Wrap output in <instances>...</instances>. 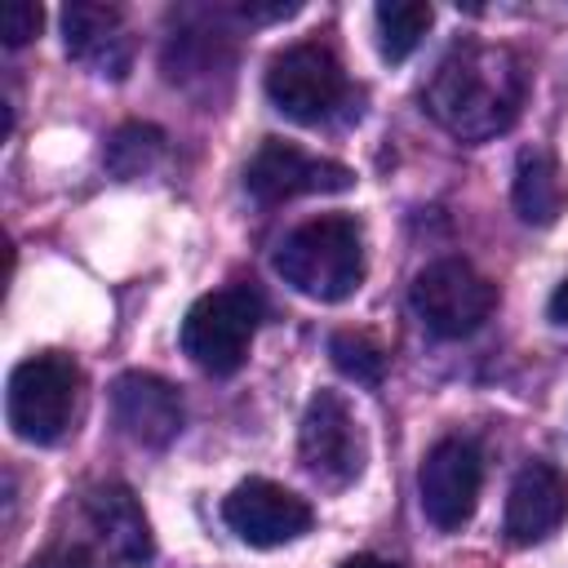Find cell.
<instances>
[{
  "mask_svg": "<svg viewBox=\"0 0 568 568\" xmlns=\"http://www.w3.org/2000/svg\"><path fill=\"white\" fill-rule=\"evenodd\" d=\"M568 515V475L550 462H528L506 493V537L515 546L546 541Z\"/></svg>",
  "mask_w": 568,
  "mask_h": 568,
  "instance_id": "13",
  "label": "cell"
},
{
  "mask_svg": "<svg viewBox=\"0 0 568 568\" xmlns=\"http://www.w3.org/2000/svg\"><path fill=\"white\" fill-rule=\"evenodd\" d=\"M297 9H302L297 0H288V4H253V0H248V4H240V13H244L248 22H275V18H293Z\"/></svg>",
  "mask_w": 568,
  "mask_h": 568,
  "instance_id": "19",
  "label": "cell"
},
{
  "mask_svg": "<svg viewBox=\"0 0 568 568\" xmlns=\"http://www.w3.org/2000/svg\"><path fill=\"white\" fill-rule=\"evenodd\" d=\"M257 320H262V297L248 284L213 288V293H204L186 311V320H182V351L204 373L226 377V373H235L248 359Z\"/></svg>",
  "mask_w": 568,
  "mask_h": 568,
  "instance_id": "4",
  "label": "cell"
},
{
  "mask_svg": "<svg viewBox=\"0 0 568 568\" xmlns=\"http://www.w3.org/2000/svg\"><path fill=\"white\" fill-rule=\"evenodd\" d=\"M342 568H395V564H386V559H377V555H355V559H346Z\"/></svg>",
  "mask_w": 568,
  "mask_h": 568,
  "instance_id": "21",
  "label": "cell"
},
{
  "mask_svg": "<svg viewBox=\"0 0 568 568\" xmlns=\"http://www.w3.org/2000/svg\"><path fill=\"white\" fill-rule=\"evenodd\" d=\"M479 488H484V457L462 435L439 439L417 470L422 510L439 532H457L462 524H470L479 506Z\"/></svg>",
  "mask_w": 568,
  "mask_h": 568,
  "instance_id": "9",
  "label": "cell"
},
{
  "mask_svg": "<svg viewBox=\"0 0 568 568\" xmlns=\"http://www.w3.org/2000/svg\"><path fill=\"white\" fill-rule=\"evenodd\" d=\"M266 98L275 102V111H284L297 124H320L328 120L342 98H346V71L337 62V53L320 40H302L288 44L271 58L266 67Z\"/></svg>",
  "mask_w": 568,
  "mask_h": 568,
  "instance_id": "6",
  "label": "cell"
},
{
  "mask_svg": "<svg viewBox=\"0 0 568 568\" xmlns=\"http://www.w3.org/2000/svg\"><path fill=\"white\" fill-rule=\"evenodd\" d=\"M62 40H67V53L102 80H124L133 67V36L115 4L71 0L62 9Z\"/></svg>",
  "mask_w": 568,
  "mask_h": 568,
  "instance_id": "11",
  "label": "cell"
},
{
  "mask_svg": "<svg viewBox=\"0 0 568 568\" xmlns=\"http://www.w3.org/2000/svg\"><path fill=\"white\" fill-rule=\"evenodd\" d=\"M222 519L240 541L271 550V546H288L302 532H311L315 510L306 497H297L293 488H284L275 479H244L226 493Z\"/></svg>",
  "mask_w": 568,
  "mask_h": 568,
  "instance_id": "10",
  "label": "cell"
},
{
  "mask_svg": "<svg viewBox=\"0 0 568 568\" xmlns=\"http://www.w3.org/2000/svg\"><path fill=\"white\" fill-rule=\"evenodd\" d=\"M275 271L311 302H346L364 284V235L346 213L302 222L275 248Z\"/></svg>",
  "mask_w": 568,
  "mask_h": 568,
  "instance_id": "2",
  "label": "cell"
},
{
  "mask_svg": "<svg viewBox=\"0 0 568 568\" xmlns=\"http://www.w3.org/2000/svg\"><path fill=\"white\" fill-rule=\"evenodd\" d=\"M408 302H413V315L435 337H466L493 315L497 284L462 257H439V262L417 271L413 288H408Z\"/></svg>",
  "mask_w": 568,
  "mask_h": 568,
  "instance_id": "5",
  "label": "cell"
},
{
  "mask_svg": "<svg viewBox=\"0 0 568 568\" xmlns=\"http://www.w3.org/2000/svg\"><path fill=\"white\" fill-rule=\"evenodd\" d=\"M510 195H515V213H519L528 226H550V222H559V213H564V204H568V186H564V173H559L555 155L541 151V146L519 151Z\"/></svg>",
  "mask_w": 568,
  "mask_h": 568,
  "instance_id": "14",
  "label": "cell"
},
{
  "mask_svg": "<svg viewBox=\"0 0 568 568\" xmlns=\"http://www.w3.org/2000/svg\"><path fill=\"white\" fill-rule=\"evenodd\" d=\"M373 18H377V44H382V58L404 62V58L422 44V36L430 31L435 9L422 4V0H382Z\"/></svg>",
  "mask_w": 568,
  "mask_h": 568,
  "instance_id": "15",
  "label": "cell"
},
{
  "mask_svg": "<svg viewBox=\"0 0 568 568\" xmlns=\"http://www.w3.org/2000/svg\"><path fill=\"white\" fill-rule=\"evenodd\" d=\"M244 186L262 204H284V200H297V195L351 191L355 169H346L342 160L311 155L288 138H262V146L253 151V160L244 169Z\"/></svg>",
  "mask_w": 568,
  "mask_h": 568,
  "instance_id": "7",
  "label": "cell"
},
{
  "mask_svg": "<svg viewBox=\"0 0 568 568\" xmlns=\"http://www.w3.org/2000/svg\"><path fill=\"white\" fill-rule=\"evenodd\" d=\"M40 22H44V9L31 4V0H9V4L0 9V36H4L9 49L31 44V40L40 36Z\"/></svg>",
  "mask_w": 568,
  "mask_h": 568,
  "instance_id": "18",
  "label": "cell"
},
{
  "mask_svg": "<svg viewBox=\"0 0 568 568\" xmlns=\"http://www.w3.org/2000/svg\"><path fill=\"white\" fill-rule=\"evenodd\" d=\"M160 151H164V133H160L155 124L133 120V124H120V129L111 133L102 160H106V169H111L115 178H138V173H146V169L160 160Z\"/></svg>",
  "mask_w": 568,
  "mask_h": 568,
  "instance_id": "17",
  "label": "cell"
},
{
  "mask_svg": "<svg viewBox=\"0 0 568 568\" xmlns=\"http://www.w3.org/2000/svg\"><path fill=\"white\" fill-rule=\"evenodd\" d=\"M546 311H550V320H555V324H568V280H564L555 293H550Z\"/></svg>",
  "mask_w": 568,
  "mask_h": 568,
  "instance_id": "20",
  "label": "cell"
},
{
  "mask_svg": "<svg viewBox=\"0 0 568 568\" xmlns=\"http://www.w3.org/2000/svg\"><path fill=\"white\" fill-rule=\"evenodd\" d=\"M524 98H528V71L519 53L484 40L453 44L435 62L422 93L430 120L462 142H488L506 133L519 120Z\"/></svg>",
  "mask_w": 568,
  "mask_h": 568,
  "instance_id": "1",
  "label": "cell"
},
{
  "mask_svg": "<svg viewBox=\"0 0 568 568\" xmlns=\"http://www.w3.org/2000/svg\"><path fill=\"white\" fill-rule=\"evenodd\" d=\"M111 413L115 426L142 448H164L182 430V395L155 373H120L111 382Z\"/></svg>",
  "mask_w": 568,
  "mask_h": 568,
  "instance_id": "12",
  "label": "cell"
},
{
  "mask_svg": "<svg viewBox=\"0 0 568 568\" xmlns=\"http://www.w3.org/2000/svg\"><path fill=\"white\" fill-rule=\"evenodd\" d=\"M75 399H80V368L71 355L62 351H40L27 355L13 373H9V390H4V413L18 439L27 444H58L75 417Z\"/></svg>",
  "mask_w": 568,
  "mask_h": 568,
  "instance_id": "3",
  "label": "cell"
},
{
  "mask_svg": "<svg viewBox=\"0 0 568 568\" xmlns=\"http://www.w3.org/2000/svg\"><path fill=\"white\" fill-rule=\"evenodd\" d=\"M328 359L342 377H351L359 386H382V377H386V346L359 328H337L328 337Z\"/></svg>",
  "mask_w": 568,
  "mask_h": 568,
  "instance_id": "16",
  "label": "cell"
},
{
  "mask_svg": "<svg viewBox=\"0 0 568 568\" xmlns=\"http://www.w3.org/2000/svg\"><path fill=\"white\" fill-rule=\"evenodd\" d=\"M297 453L302 466L328 484V488H346L359 479L364 470V435L359 422L351 413V404L337 390H315L306 413H302V430H297Z\"/></svg>",
  "mask_w": 568,
  "mask_h": 568,
  "instance_id": "8",
  "label": "cell"
}]
</instances>
